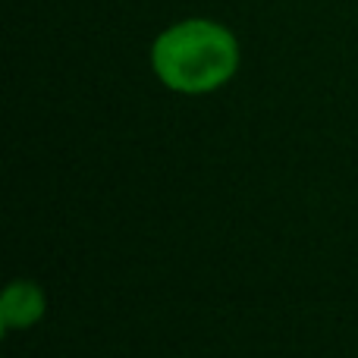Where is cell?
<instances>
[{
	"mask_svg": "<svg viewBox=\"0 0 358 358\" xmlns=\"http://www.w3.org/2000/svg\"><path fill=\"white\" fill-rule=\"evenodd\" d=\"M242 50L236 35L214 19H182L151 44L155 76L179 94H210L236 76Z\"/></svg>",
	"mask_w": 358,
	"mask_h": 358,
	"instance_id": "6da1fadb",
	"label": "cell"
},
{
	"mask_svg": "<svg viewBox=\"0 0 358 358\" xmlns=\"http://www.w3.org/2000/svg\"><path fill=\"white\" fill-rule=\"evenodd\" d=\"M48 311V296L35 280H13L0 302V324L3 330H25L35 327Z\"/></svg>",
	"mask_w": 358,
	"mask_h": 358,
	"instance_id": "7a4b0ae2",
	"label": "cell"
}]
</instances>
